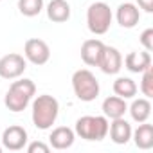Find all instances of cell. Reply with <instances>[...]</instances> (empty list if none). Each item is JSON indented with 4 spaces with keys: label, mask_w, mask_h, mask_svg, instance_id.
Segmentation results:
<instances>
[{
    "label": "cell",
    "mask_w": 153,
    "mask_h": 153,
    "mask_svg": "<svg viewBox=\"0 0 153 153\" xmlns=\"http://www.w3.org/2000/svg\"><path fill=\"white\" fill-rule=\"evenodd\" d=\"M59 115V103L49 94H42L33 101V124L38 130H49Z\"/></svg>",
    "instance_id": "1"
},
{
    "label": "cell",
    "mask_w": 153,
    "mask_h": 153,
    "mask_svg": "<svg viewBox=\"0 0 153 153\" xmlns=\"http://www.w3.org/2000/svg\"><path fill=\"white\" fill-rule=\"evenodd\" d=\"M36 94V85L33 79H18V81H13L9 90L6 92V97H4V105L7 110L18 114V112H24L29 103L33 101Z\"/></svg>",
    "instance_id": "2"
},
{
    "label": "cell",
    "mask_w": 153,
    "mask_h": 153,
    "mask_svg": "<svg viewBox=\"0 0 153 153\" xmlns=\"http://www.w3.org/2000/svg\"><path fill=\"white\" fill-rule=\"evenodd\" d=\"M108 126L105 115H83L76 121L74 133L85 140H103L108 135Z\"/></svg>",
    "instance_id": "3"
},
{
    "label": "cell",
    "mask_w": 153,
    "mask_h": 153,
    "mask_svg": "<svg viewBox=\"0 0 153 153\" xmlns=\"http://www.w3.org/2000/svg\"><path fill=\"white\" fill-rule=\"evenodd\" d=\"M72 88L79 101L90 103L99 96V81L88 68H79L72 74Z\"/></svg>",
    "instance_id": "4"
},
{
    "label": "cell",
    "mask_w": 153,
    "mask_h": 153,
    "mask_svg": "<svg viewBox=\"0 0 153 153\" xmlns=\"http://www.w3.org/2000/svg\"><path fill=\"white\" fill-rule=\"evenodd\" d=\"M112 18H114L112 9L105 2H94L87 9V25L92 34H97V36L106 34L112 25Z\"/></svg>",
    "instance_id": "5"
},
{
    "label": "cell",
    "mask_w": 153,
    "mask_h": 153,
    "mask_svg": "<svg viewBox=\"0 0 153 153\" xmlns=\"http://www.w3.org/2000/svg\"><path fill=\"white\" fill-rule=\"evenodd\" d=\"M27 68V59L22 54L11 52L0 58V78L4 79H16L25 72Z\"/></svg>",
    "instance_id": "6"
},
{
    "label": "cell",
    "mask_w": 153,
    "mask_h": 153,
    "mask_svg": "<svg viewBox=\"0 0 153 153\" xmlns=\"http://www.w3.org/2000/svg\"><path fill=\"white\" fill-rule=\"evenodd\" d=\"M24 56L27 61H31L33 65H45L51 58V49L49 45L40 40V38H29L24 45Z\"/></svg>",
    "instance_id": "7"
},
{
    "label": "cell",
    "mask_w": 153,
    "mask_h": 153,
    "mask_svg": "<svg viewBox=\"0 0 153 153\" xmlns=\"http://www.w3.org/2000/svg\"><path fill=\"white\" fill-rule=\"evenodd\" d=\"M27 130L18 126V124H13L9 128L4 130L2 133V146L9 151H18V149H24L25 144H27Z\"/></svg>",
    "instance_id": "8"
},
{
    "label": "cell",
    "mask_w": 153,
    "mask_h": 153,
    "mask_svg": "<svg viewBox=\"0 0 153 153\" xmlns=\"http://www.w3.org/2000/svg\"><path fill=\"white\" fill-rule=\"evenodd\" d=\"M97 67L105 72V74H117L121 68H123V56L121 52L115 49V47H110V45H105L103 47V52L99 56V61H97Z\"/></svg>",
    "instance_id": "9"
},
{
    "label": "cell",
    "mask_w": 153,
    "mask_h": 153,
    "mask_svg": "<svg viewBox=\"0 0 153 153\" xmlns=\"http://www.w3.org/2000/svg\"><path fill=\"white\" fill-rule=\"evenodd\" d=\"M115 18H117V24L124 29H133L139 20H140V11L135 4L131 2H124L117 7V13H115Z\"/></svg>",
    "instance_id": "10"
},
{
    "label": "cell",
    "mask_w": 153,
    "mask_h": 153,
    "mask_svg": "<svg viewBox=\"0 0 153 153\" xmlns=\"http://www.w3.org/2000/svg\"><path fill=\"white\" fill-rule=\"evenodd\" d=\"M131 126L130 123L124 119V117H119V119H112V124L108 126V133H110V139L115 142V144H126L130 142L131 139Z\"/></svg>",
    "instance_id": "11"
},
{
    "label": "cell",
    "mask_w": 153,
    "mask_h": 153,
    "mask_svg": "<svg viewBox=\"0 0 153 153\" xmlns=\"http://www.w3.org/2000/svg\"><path fill=\"white\" fill-rule=\"evenodd\" d=\"M74 139H76V133L74 130L67 128V126H58L51 131L49 135V142L54 149H67L74 144Z\"/></svg>",
    "instance_id": "12"
},
{
    "label": "cell",
    "mask_w": 153,
    "mask_h": 153,
    "mask_svg": "<svg viewBox=\"0 0 153 153\" xmlns=\"http://www.w3.org/2000/svg\"><path fill=\"white\" fill-rule=\"evenodd\" d=\"M101 110L106 119H119V117H124V114L128 112V105H126V99L119 96H110L103 101Z\"/></svg>",
    "instance_id": "13"
},
{
    "label": "cell",
    "mask_w": 153,
    "mask_h": 153,
    "mask_svg": "<svg viewBox=\"0 0 153 153\" xmlns=\"http://www.w3.org/2000/svg\"><path fill=\"white\" fill-rule=\"evenodd\" d=\"M103 47H105V43L101 40H96V38L83 42V45H81V59L88 67H97V61H99V56L103 52Z\"/></svg>",
    "instance_id": "14"
},
{
    "label": "cell",
    "mask_w": 153,
    "mask_h": 153,
    "mask_svg": "<svg viewBox=\"0 0 153 153\" xmlns=\"http://www.w3.org/2000/svg\"><path fill=\"white\" fill-rule=\"evenodd\" d=\"M124 65H126V68H128L130 72L140 74V72H144L148 67H151V56H149L148 51H144V52L133 51V52H130V54L124 58Z\"/></svg>",
    "instance_id": "15"
},
{
    "label": "cell",
    "mask_w": 153,
    "mask_h": 153,
    "mask_svg": "<svg viewBox=\"0 0 153 153\" xmlns=\"http://www.w3.org/2000/svg\"><path fill=\"white\" fill-rule=\"evenodd\" d=\"M47 16L56 24H63L70 18V4L67 0H51L47 4Z\"/></svg>",
    "instance_id": "16"
},
{
    "label": "cell",
    "mask_w": 153,
    "mask_h": 153,
    "mask_svg": "<svg viewBox=\"0 0 153 153\" xmlns=\"http://www.w3.org/2000/svg\"><path fill=\"white\" fill-rule=\"evenodd\" d=\"M131 139L139 149H151L153 148V126L146 123H140L135 131H131Z\"/></svg>",
    "instance_id": "17"
},
{
    "label": "cell",
    "mask_w": 153,
    "mask_h": 153,
    "mask_svg": "<svg viewBox=\"0 0 153 153\" xmlns=\"http://www.w3.org/2000/svg\"><path fill=\"white\" fill-rule=\"evenodd\" d=\"M128 112H130V115H131V119L135 123H139V124L140 123H146L149 119V115H151V103H149L148 97L133 99V103L130 105Z\"/></svg>",
    "instance_id": "18"
},
{
    "label": "cell",
    "mask_w": 153,
    "mask_h": 153,
    "mask_svg": "<svg viewBox=\"0 0 153 153\" xmlns=\"http://www.w3.org/2000/svg\"><path fill=\"white\" fill-rule=\"evenodd\" d=\"M137 83L131 78H117L114 81V92L115 96L123 97V99H131L137 96Z\"/></svg>",
    "instance_id": "19"
},
{
    "label": "cell",
    "mask_w": 153,
    "mask_h": 153,
    "mask_svg": "<svg viewBox=\"0 0 153 153\" xmlns=\"http://www.w3.org/2000/svg\"><path fill=\"white\" fill-rule=\"evenodd\" d=\"M18 11L27 18L38 16L43 11V0H18Z\"/></svg>",
    "instance_id": "20"
},
{
    "label": "cell",
    "mask_w": 153,
    "mask_h": 153,
    "mask_svg": "<svg viewBox=\"0 0 153 153\" xmlns=\"http://www.w3.org/2000/svg\"><path fill=\"white\" fill-rule=\"evenodd\" d=\"M142 74V79H140V92L148 97V99H151L153 97V70H151V67H148L144 72H140Z\"/></svg>",
    "instance_id": "21"
},
{
    "label": "cell",
    "mask_w": 153,
    "mask_h": 153,
    "mask_svg": "<svg viewBox=\"0 0 153 153\" xmlns=\"http://www.w3.org/2000/svg\"><path fill=\"white\" fill-rule=\"evenodd\" d=\"M140 43L144 45V49H146L148 52L153 51V29L142 31V34H140Z\"/></svg>",
    "instance_id": "22"
},
{
    "label": "cell",
    "mask_w": 153,
    "mask_h": 153,
    "mask_svg": "<svg viewBox=\"0 0 153 153\" xmlns=\"http://www.w3.org/2000/svg\"><path fill=\"white\" fill-rule=\"evenodd\" d=\"M49 149H51V146H47V144H43V142H40V140L31 142V144L27 146V151H29V153H49Z\"/></svg>",
    "instance_id": "23"
},
{
    "label": "cell",
    "mask_w": 153,
    "mask_h": 153,
    "mask_svg": "<svg viewBox=\"0 0 153 153\" xmlns=\"http://www.w3.org/2000/svg\"><path fill=\"white\" fill-rule=\"evenodd\" d=\"M137 4L146 13H153V0H137Z\"/></svg>",
    "instance_id": "24"
},
{
    "label": "cell",
    "mask_w": 153,
    "mask_h": 153,
    "mask_svg": "<svg viewBox=\"0 0 153 153\" xmlns=\"http://www.w3.org/2000/svg\"><path fill=\"white\" fill-rule=\"evenodd\" d=\"M2 149H4V146H2V144H0V153H2Z\"/></svg>",
    "instance_id": "25"
}]
</instances>
